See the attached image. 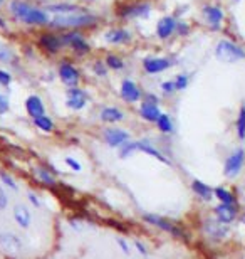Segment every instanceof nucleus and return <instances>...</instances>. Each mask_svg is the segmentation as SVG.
I'll return each instance as SVG.
<instances>
[{
	"mask_svg": "<svg viewBox=\"0 0 245 259\" xmlns=\"http://www.w3.org/2000/svg\"><path fill=\"white\" fill-rule=\"evenodd\" d=\"M97 22V17L87 12H78V14L69 15H54L49 22L52 29H62V30H76V29H86L92 27Z\"/></svg>",
	"mask_w": 245,
	"mask_h": 259,
	"instance_id": "nucleus-1",
	"label": "nucleus"
},
{
	"mask_svg": "<svg viewBox=\"0 0 245 259\" xmlns=\"http://www.w3.org/2000/svg\"><path fill=\"white\" fill-rule=\"evenodd\" d=\"M215 58L225 64H234L245 59V49L242 46H239L237 42L222 39L215 46Z\"/></svg>",
	"mask_w": 245,
	"mask_h": 259,
	"instance_id": "nucleus-2",
	"label": "nucleus"
},
{
	"mask_svg": "<svg viewBox=\"0 0 245 259\" xmlns=\"http://www.w3.org/2000/svg\"><path fill=\"white\" fill-rule=\"evenodd\" d=\"M202 231L210 241H224L229 236V224L220 222L215 217H208L202 222Z\"/></svg>",
	"mask_w": 245,
	"mask_h": 259,
	"instance_id": "nucleus-3",
	"label": "nucleus"
},
{
	"mask_svg": "<svg viewBox=\"0 0 245 259\" xmlns=\"http://www.w3.org/2000/svg\"><path fill=\"white\" fill-rule=\"evenodd\" d=\"M143 221L150 226L157 227L160 231H164L166 234H171L175 238H186L185 232L176 226V224L170 222L168 219H164L162 216H157V214H143Z\"/></svg>",
	"mask_w": 245,
	"mask_h": 259,
	"instance_id": "nucleus-4",
	"label": "nucleus"
},
{
	"mask_svg": "<svg viewBox=\"0 0 245 259\" xmlns=\"http://www.w3.org/2000/svg\"><path fill=\"white\" fill-rule=\"evenodd\" d=\"M62 42H64V47H71L76 54H87L91 51V46L87 44V41L84 39V36L78 30H68V32L62 34Z\"/></svg>",
	"mask_w": 245,
	"mask_h": 259,
	"instance_id": "nucleus-5",
	"label": "nucleus"
},
{
	"mask_svg": "<svg viewBox=\"0 0 245 259\" xmlns=\"http://www.w3.org/2000/svg\"><path fill=\"white\" fill-rule=\"evenodd\" d=\"M244 164H245V150L244 148H237V150L232 152L229 155V159L225 160L224 175L229 178L237 177L240 173V170L244 169Z\"/></svg>",
	"mask_w": 245,
	"mask_h": 259,
	"instance_id": "nucleus-6",
	"label": "nucleus"
},
{
	"mask_svg": "<svg viewBox=\"0 0 245 259\" xmlns=\"http://www.w3.org/2000/svg\"><path fill=\"white\" fill-rule=\"evenodd\" d=\"M150 14H151V5L148 2H138L118 8V15L123 17V19H145Z\"/></svg>",
	"mask_w": 245,
	"mask_h": 259,
	"instance_id": "nucleus-7",
	"label": "nucleus"
},
{
	"mask_svg": "<svg viewBox=\"0 0 245 259\" xmlns=\"http://www.w3.org/2000/svg\"><path fill=\"white\" fill-rule=\"evenodd\" d=\"M86 104H87L86 91L78 86L69 87L68 93H66V106L74 109V111H81L82 108H86Z\"/></svg>",
	"mask_w": 245,
	"mask_h": 259,
	"instance_id": "nucleus-8",
	"label": "nucleus"
},
{
	"mask_svg": "<svg viewBox=\"0 0 245 259\" xmlns=\"http://www.w3.org/2000/svg\"><path fill=\"white\" fill-rule=\"evenodd\" d=\"M57 74H59V80L68 87L78 86L79 81H81V74H79V71L76 69V66L68 63V61L59 64V71H57Z\"/></svg>",
	"mask_w": 245,
	"mask_h": 259,
	"instance_id": "nucleus-9",
	"label": "nucleus"
},
{
	"mask_svg": "<svg viewBox=\"0 0 245 259\" xmlns=\"http://www.w3.org/2000/svg\"><path fill=\"white\" fill-rule=\"evenodd\" d=\"M175 59H170V58H146L143 61V69L145 73L148 74H160V73H164L175 66Z\"/></svg>",
	"mask_w": 245,
	"mask_h": 259,
	"instance_id": "nucleus-10",
	"label": "nucleus"
},
{
	"mask_svg": "<svg viewBox=\"0 0 245 259\" xmlns=\"http://www.w3.org/2000/svg\"><path fill=\"white\" fill-rule=\"evenodd\" d=\"M202 14L205 17V20H207L208 27L212 30H218L222 27V24H224L225 14L218 5H205L202 8Z\"/></svg>",
	"mask_w": 245,
	"mask_h": 259,
	"instance_id": "nucleus-11",
	"label": "nucleus"
},
{
	"mask_svg": "<svg viewBox=\"0 0 245 259\" xmlns=\"http://www.w3.org/2000/svg\"><path fill=\"white\" fill-rule=\"evenodd\" d=\"M119 94H121V98L126 101V103H138V101L143 98V91H141V87L131 80H124L121 83Z\"/></svg>",
	"mask_w": 245,
	"mask_h": 259,
	"instance_id": "nucleus-12",
	"label": "nucleus"
},
{
	"mask_svg": "<svg viewBox=\"0 0 245 259\" xmlns=\"http://www.w3.org/2000/svg\"><path fill=\"white\" fill-rule=\"evenodd\" d=\"M0 248L3 251L17 254L24 249V243L17 234H12V232H0Z\"/></svg>",
	"mask_w": 245,
	"mask_h": 259,
	"instance_id": "nucleus-13",
	"label": "nucleus"
},
{
	"mask_svg": "<svg viewBox=\"0 0 245 259\" xmlns=\"http://www.w3.org/2000/svg\"><path fill=\"white\" fill-rule=\"evenodd\" d=\"M239 216V209L234 204H218L213 209V217L224 224H232Z\"/></svg>",
	"mask_w": 245,
	"mask_h": 259,
	"instance_id": "nucleus-14",
	"label": "nucleus"
},
{
	"mask_svg": "<svg viewBox=\"0 0 245 259\" xmlns=\"http://www.w3.org/2000/svg\"><path fill=\"white\" fill-rule=\"evenodd\" d=\"M102 138H104V142L108 143L109 147L119 148L123 143H126L128 140H130V133L121 128H108L102 133Z\"/></svg>",
	"mask_w": 245,
	"mask_h": 259,
	"instance_id": "nucleus-15",
	"label": "nucleus"
},
{
	"mask_svg": "<svg viewBox=\"0 0 245 259\" xmlns=\"http://www.w3.org/2000/svg\"><path fill=\"white\" fill-rule=\"evenodd\" d=\"M22 22L27 25H49L51 17H49V12L46 8H37L32 5L30 10L27 12V15L22 19Z\"/></svg>",
	"mask_w": 245,
	"mask_h": 259,
	"instance_id": "nucleus-16",
	"label": "nucleus"
},
{
	"mask_svg": "<svg viewBox=\"0 0 245 259\" xmlns=\"http://www.w3.org/2000/svg\"><path fill=\"white\" fill-rule=\"evenodd\" d=\"M39 46L49 54H57L64 47V42H62V37L56 34H42L39 39Z\"/></svg>",
	"mask_w": 245,
	"mask_h": 259,
	"instance_id": "nucleus-17",
	"label": "nucleus"
},
{
	"mask_svg": "<svg viewBox=\"0 0 245 259\" xmlns=\"http://www.w3.org/2000/svg\"><path fill=\"white\" fill-rule=\"evenodd\" d=\"M176 17H171V15H166L163 19L158 20L157 24V36L160 39H170L176 30Z\"/></svg>",
	"mask_w": 245,
	"mask_h": 259,
	"instance_id": "nucleus-18",
	"label": "nucleus"
},
{
	"mask_svg": "<svg viewBox=\"0 0 245 259\" xmlns=\"http://www.w3.org/2000/svg\"><path fill=\"white\" fill-rule=\"evenodd\" d=\"M25 111H27V115L32 120H37V118L46 115V104L42 103V99L39 96L32 94L25 99Z\"/></svg>",
	"mask_w": 245,
	"mask_h": 259,
	"instance_id": "nucleus-19",
	"label": "nucleus"
},
{
	"mask_svg": "<svg viewBox=\"0 0 245 259\" xmlns=\"http://www.w3.org/2000/svg\"><path fill=\"white\" fill-rule=\"evenodd\" d=\"M104 41L113 44V46H123V44L131 42V34L126 29H109L104 32Z\"/></svg>",
	"mask_w": 245,
	"mask_h": 259,
	"instance_id": "nucleus-20",
	"label": "nucleus"
},
{
	"mask_svg": "<svg viewBox=\"0 0 245 259\" xmlns=\"http://www.w3.org/2000/svg\"><path fill=\"white\" fill-rule=\"evenodd\" d=\"M136 147H138V152H143V153H146V155H150V157H153V159H157L158 162H162V164L170 165V160L164 157V153L160 152L158 148L150 142V140H138Z\"/></svg>",
	"mask_w": 245,
	"mask_h": 259,
	"instance_id": "nucleus-21",
	"label": "nucleus"
},
{
	"mask_svg": "<svg viewBox=\"0 0 245 259\" xmlns=\"http://www.w3.org/2000/svg\"><path fill=\"white\" fill-rule=\"evenodd\" d=\"M46 10L49 14H56V15H69V14H78V12H82L81 7L76 5V3H49L46 5Z\"/></svg>",
	"mask_w": 245,
	"mask_h": 259,
	"instance_id": "nucleus-22",
	"label": "nucleus"
},
{
	"mask_svg": "<svg viewBox=\"0 0 245 259\" xmlns=\"http://www.w3.org/2000/svg\"><path fill=\"white\" fill-rule=\"evenodd\" d=\"M160 115H162V109H160L158 104L148 103V101H143V103L140 104V116L143 118L145 121L157 123Z\"/></svg>",
	"mask_w": 245,
	"mask_h": 259,
	"instance_id": "nucleus-23",
	"label": "nucleus"
},
{
	"mask_svg": "<svg viewBox=\"0 0 245 259\" xmlns=\"http://www.w3.org/2000/svg\"><path fill=\"white\" fill-rule=\"evenodd\" d=\"M14 221L17 222V226L22 227V229H29L30 224H32V214H30L29 207L25 205H15L14 207Z\"/></svg>",
	"mask_w": 245,
	"mask_h": 259,
	"instance_id": "nucleus-24",
	"label": "nucleus"
},
{
	"mask_svg": "<svg viewBox=\"0 0 245 259\" xmlns=\"http://www.w3.org/2000/svg\"><path fill=\"white\" fill-rule=\"evenodd\" d=\"M99 118H101V121H104V123H119L124 120V113L114 106H106L101 109Z\"/></svg>",
	"mask_w": 245,
	"mask_h": 259,
	"instance_id": "nucleus-25",
	"label": "nucleus"
},
{
	"mask_svg": "<svg viewBox=\"0 0 245 259\" xmlns=\"http://www.w3.org/2000/svg\"><path fill=\"white\" fill-rule=\"evenodd\" d=\"M30 7L32 5L27 3V2H24V0H12L10 5H8V12H10V14L14 15L17 20H22L25 15H27Z\"/></svg>",
	"mask_w": 245,
	"mask_h": 259,
	"instance_id": "nucleus-26",
	"label": "nucleus"
},
{
	"mask_svg": "<svg viewBox=\"0 0 245 259\" xmlns=\"http://www.w3.org/2000/svg\"><path fill=\"white\" fill-rule=\"evenodd\" d=\"M191 190L195 192V195H198L202 200H212L213 199V188L208 187L207 183H203L202 180H193L191 182Z\"/></svg>",
	"mask_w": 245,
	"mask_h": 259,
	"instance_id": "nucleus-27",
	"label": "nucleus"
},
{
	"mask_svg": "<svg viewBox=\"0 0 245 259\" xmlns=\"http://www.w3.org/2000/svg\"><path fill=\"white\" fill-rule=\"evenodd\" d=\"M34 173H35V177H37L39 182H42L44 185L52 187V185H56V183H57V182H56V177L51 173V170L44 169V167H35V169H34Z\"/></svg>",
	"mask_w": 245,
	"mask_h": 259,
	"instance_id": "nucleus-28",
	"label": "nucleus"
},
{
	"mask_svg": "<svg viewBox=\"0 0 245 259\" xmlns=\"http://www.w3.org/2000/svg\"><path fill=\"white\" fill-rule=\"evenodd\" d=\"M157 126H158V130L164 135H170V133L175 131L173 120H171V116L168 115V113H162V115H160V118L157 120Z\"/></svg>",
	"mask_w": 245,
	"mask_h": 259,
	"instance_id": "nucleus-29",
	"label": "nucleus"
},
{
	"mask_svg": "<svg viewBox=\"0 0 245 259\" xmlns=\"http://www.w3.org/2000/svg\"><path fill=\"white\" fill-rule=\"evenodd\" d=\"M213 197H217L218 200H220V204H237V199H235V195L232 194L230 190H227L224 187H217L213 188Z\"/></svg>",
	"mask_w": 245,
	"mask_h": 259,
	"instance_id": "nucleus-30",
	"label": "nucleus"
},
{
	"mask_svg": "<svg viewBox=\"0 0 245 259\" xmlns=\"http://www.w3.org/2000/svg\"><path fill=\"white\" fill-rule=\"evenodd\" d=\"M235 130H237V137L240 142H245V103L239 109L237 123H235Z\"/></svg>",
	"mask_w": 245,
	"mask_h": 259,
	"instance_id": "nucleus-31",
	"label": "nucleus"
},
{
	"mask_svg": "<svg viewBox=\"0 0 245 259\" xmlns=\"http://www.w3.org/2000/svg\"><path fill=\"white\" fill-rule=\"evenodd\" d=\"M106 66H108V69H113V71H121V69H124V61L119 58V56L116 54H108L104 59Z\"/></svg>",
	"mask_w": 245,
	"mask_h": 259,
	"instance_id": "nucleus-32",
	"label": "nucleus"
},
{
	"mask_svg": "<svg viewBox=\"0 0 245 259\" xmlns=\"http://www.w3.org/2000/svg\"><path fill=\"white\" fill-rule=\"evenodd\" d=\"M34 125L37 126L39 130L46 131V133H51V131H54V121H52L47 115H44L41 118H37V120H34Z\"/></svg>",
	"mask_w": 245,
	"mask_h": 259,
	"instance_id": "nucleus-33",
	"label": "nucleus"
},
{
	"mask_svg": "<svg viewBox=\"0 0 245 259\" xmlns=\"http://www.w3.org/2000/svg\"><path fill=\"white\" fill-rule=\"evenodd\" d=\"M118 150H119V159H128V157H131L135 152H138L136 142H131V140H128V142L123 143L121 147L118 148Z\"/></svg>",
	"mask_w": 245,
	"mask_h": 259,
	"instance_id": "nucleus-34",
	"label": "nucleus"
},
{
	"mask_svg": "<svg viewBox=\"0 0 245 259\" xmlns=\"http://www.w3.org/2000/svg\"><path fill=\"white\" fill-rule=\"evenodd\" d=\"M173 83H175L176 91H185L186 87H188V85H190V74H186V73L176 74L175 80H173Z\"/></svg>",
	"mask_w": 245,
	"mask_h": 259,
	"instance_id": "nucleus-35",
	"label": "nucleus"
},
{
	"mask_svg": "<svg viewBox=\"0 0 245 259\" xmlns=\"http://www.w3.org/2000/svg\"><path fill=\"white\" fill-rule=\"evenodd\" d=\"M92 73L99 78H106L108 76V66H106L104 61H94V64H92Z\"/></svg>",
	"mask_w": 245,
	"mask_h": 259,
	"instance_id": "nucleus-36",
	"label": "nucleus"
},
{
	"mask_svg": "<svg viewBox=\"0 0 245 259\" xmlns=\"http://www.w3.org/2000/svg\"><path fill=\"white\" fill-rule=\"evenodd\" d=\"M0 180H2L8 188H12V190H19V185H17L15 178L12 177V175H8L5 172H0Z\"/></svg>",
	"mask_w": 245,
	"mask_h": 259,
	"instance_id": "nucleus-37",
	"label": "nucleus"
},
{
	"mask_svg": "<svg viewBox=\"0 0 245 259\" xmlns=\"http://www.w3.org/2000/svg\"><path fill=\"white\" fill-rule=\"evenodd\" d=\"M160 91L164 94V96H171L173 93H176V87H175V83L171 81H163L162 85H160Z\"/></svg>",
	"mask_w": 245,
	"mask_h": 259,
	"instance_id": "nucleus-38",
	"label": "nucleus"
},
{
	"mask_svg": "<svg viewBox=\"0 0 245 259\" xmlns=\"http://www.w3.org/2000/svg\"><path fill=\"white\" fill-rule=\"evenodd\" d=\"M12 58H14V52L0 44V63H10Z\"/></svg>",
	"mask_w": 245,
	"mask_h": 259,
	"instance_id": "nucleus-39",
	"label": "nucleus"
},
{
	"mask_svg": "<svg viewBox=\"0 0 245 259\" xmlns=\"http://www.w3.org/2000/svg\"><path fill=\"white\" fill-rule=\"evenodd\" d=\"M10 83H12V74L5 71V69H0V86L8 87Z\"/></svg>",
	"mask_w": 245,
	"mask_h": 259,
	"instance_id": "nucleus-40",
	"label": "nucleus"
},
{
	"mask_svg": "<svg viewBox=\"0 0 245 259\" xmlns=\"http://www.w3.org/2000/svg\"><path fill=\"white\" fill-rule=\"evenodd\" d=\"M64 162H66V165H68L71 170H74V172H81V164H79V162L76 160L74 157H66Z\"/></svg>",
	"mask_w": 245,
	"mask_h": 259,
	"instance_id": "nucleus-41",
	"label": "nucleus"
},
{
	"mask_svg": "<svg viewBox=\"0 0 245 259\" xmlns=\"http://www.w3.org/2000/svg\"><path fill=\"white\" fill-rule=\"evenodd\" d=\"M188 30H190V25L186 24V22H183V20H178L176 22V30H175V32L178 34V36H186V34H188Z\"/></svg>",
	"mask_w": 245,
	"mask_h": 259,
	"instance_id": "nucleus-42",
	"label": "nucleus"
},
{
	"mask_svg": "<svg viewBox=\"0 0 245 259\" xmlns=\"http://www.w3.org/2000/svg\"><path fill=\"white\" fill-rule=\"evenodd\" d=\"M27 199H29L30 204L34 205V207H37V209H39V207H41V205H42L41 199H39L37 194H34V192H27Z\"/></svg>",
	"mask_w": 245,
	"mask_h": 259,
	"instance_id": "nucleus-43",
	"label": "nucleus"
},
{
	"mask_svg": "<svg viewBox=\"0 0 245 259\" xmlns=\"http://www.w3.org/2000/svg\"><path fill=\"white\" fill-rule=\"evenodd\" d=\"M116 243L119 244V248L123 249V253H124V254H130V253H131V248H130V244H128V241H126V239H123V238H116Z\"/></svg>",
	"mask_w": 245,
	"mask_h": 259,
	"instance_id": "nucleus-44",
	"label": "nucleus"
},
{
	"mask_svg": "<svg viewBox=\"0 0 245 259\" xmlns=\"http://www.w3.org/2000/svg\"><path fill=\"white\" fill-rule=\"evenodd\" d=\"M7 111H8V99H7V96L0 94V116Z\"/></svg>",
	"mask_w": 245,
	"mask_h": 259,
	"instance_id": "nucleus-45",
	"label": "nucleus"
},
{
	"mask_svg": "<svg viewBox=\"0 0 245 259\" xmlns=\"http://www.w3.org/2000/svg\"><path fill=\"white\" fill-rule=\"evenodd\" d=\"M8 205V195L0 188V210H5Z\"/></svg>",
	"mask_w": 245,
	"mask_h": 259,
	"instance_id": "nucleus-46",
	"label": "nucleus"
},
{
	"mask_svg": "<svg viewBox=\"0 0 245 259\" xmlns=\"http://www.w3.org/2000/svg\"><path fill=\"white\" fill-rule=\"evenodd\" d=\"M135 248H136V251L141 254V256H148V248H146L141 241H135Z\"/></svg>",
	"mask_w": 245,
	"mask_h": 259,
	"instance_id": "nucleus-47",
	"label": "nucleus"
},
{
	"mask_svg": "<svg viewBox=\"0 0 245 259\" xmlns=\"http://www.w3.org/2000/svg\"><path fill=\"white\" fill-rule=\"evenodd\" d=\"M143 101H148V103H155V104H160V99H158V98H157V96H155L153 93L146 94Z\"/></svg>",
	"mask_w": 245,
	"mask_h": 259,
	"instance_id": "nucleus-48",
	"label": "nucleus"
},
{
	"mask_svg": "<svg viewBox=\"0 0 245 259\" xmlns=\"http://www.w3.org/2000/svg\"><path fill=\"white\" fill-rule=\"evenodd\" d=\"M0 27H2V29H5V27H7L5 20H3V19H2V17H0Z\"/></svg>",
	"mask_w": 245,
	"mask_h": 259,
	"instance_id": "nucleus-49",
	"label": "nucleus"
},
{
	"mask_svg": "<svg viewBox=\"0 0 245 259\" xmlns=\"http://www.w3.org/2000/svg\"><path fill=\"white\" fill-rule=\"evenodd\" d=\"M2 3H3V0H0V5H2Z\"/></svg>",
	"mask_w": 245,
	"mask_h": 259,
	"instance_id": "nucleus-50",
	"label": "nucleus"
},
{
	"mask_svg": "<svg viewBox=\"0 0 245 259\" xmlns=\"http://www.w3.org/2000/svg\"><path fill=\"white\" fill-rule=\"evenodd\" d=\"M242 221H244V222H245V216H244V219H242Z\"/></svg>",
	"mask_w": 245,
	"mask_h": 259,
	"instance_id": "nucleus-51",
	"label": "nucleus"
},
{
	"mask_svg": "<svg viewBox=\"0 0 245 259\" xmlns=\"http://www.w3.org/2000/svg\"><path fill=\"white\" fill-rule=\"evenodd\" d=\"M235 2H240V0H235Z\"/></svg>",
	"mask_w": 245,
	"mask_h": 259,
	"instance_id": "nucleus-52",
	"label": "nucleus"
},
{
	"mask_svg": "<svg viewBox=\"0 0 245 259\" xmlns=\"http://www.w3.org/2000/svg\"><path fill=\"white\" fill-rule=\"evenodd\" d=\"M89 2H92V0H89Z\"/></svg>",
	"mask_w": 245,
	"mask_h": 259,
	"instance_id": "nucleus-53",
	"label": "nucleus"
}]
</instances>
